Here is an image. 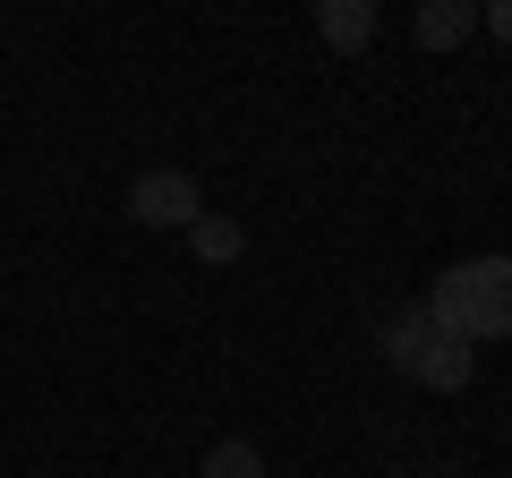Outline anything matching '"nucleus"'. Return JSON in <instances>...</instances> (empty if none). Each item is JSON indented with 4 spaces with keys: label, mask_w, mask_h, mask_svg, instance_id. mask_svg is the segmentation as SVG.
<instances>
[{
    "label": "nucleus",
    "mask_w": 512,
    "mask_h": 478,
    "mask_svg": "<svg viewBox=\"0 0 512 478\" xmlns=\"http://www.w3.org/2000/svg\"><path fill=\"white\" fill-rule=\"evenodd\" d=\"M128 214L146 222V231H188V222L205 214V197H197L188 171H146V180L128 188Z\"/></svg>",
    "instance_id": "7ed1b4c3"
},
{
    "label": "nucleus",
    "mask_w": 512,
    "mask_h": 478,
    "mask_svg": "<svg viewBox=\"0 0 512 478\" xmlns=\"http://www.w3.org/2000/svg\"><path fill=\"white\" fill-rule=\"evenodd\" d=\"M384 359H393L410 385H427V393H461L470 368H478V350L453 342L444 325H427V308H402L393 325H384Z\"/></svg>",
    "instance_id": "f03ea898"
},
{
    "label": "nucleus",
    "mask_w": 512,
    "mask_h": 478,
    "mask_svg": "<svg viewBox=\"0 0 512 478\" xmlns=\"http://www.w3.org/2000/svg\"><path fill=\"white\" fill-rule=\"evenodd\" d=\"M188 248H197L205 265H231L239 248H248V231H239L231 214H197V222H188Z\"/></svg>",
    "instance_id": "423d86ee"
},
{
    "label": "nucleus",
    "mask_w": 512,
    "mask_h": 478,
    "mask_svg": "<svg viewBox=\"0 0 512 478\" xmlns=\"http://www.w3.org/2000/svg\"><path fill=\"white\" fill-rule=\"evenodd\" d=\"M197 478H265V453H256V444H239V436H222L214 453H205Z\"/></svg>",
    "instance_id": "0eeeda50"
},
{
    "label": "nucleus",
    "mask_w": 512,
    "mask_h": 478,
    "mask_svg": "<svg viewBox=\"0 0 512 478\" xmlns=\"http://www.w3.org/2000/svg\"><path fill=\"white\" fill-rule=\"evenodd\" d=\"M393 478H402V470H393Z\"/></svg>",
    "instance_id": "1a4fd4ad"
},
{
    "label": "nucleus",
    "mask_w": 512,
    "mask_h": 478,
    "mask_svg": "<svg viewBox=\"0 0 512 478\" xmlns=\"http://www.w3.org/2000/svg\"><path fill=\"white\" fill-rule=\"evenodd\" d=\"M478 26H487L495 43H512V0H487V9H478Z\"/></svg>",
    "instance_id": "6e6552de"
},
{
    "label": "nucleus",
    "mask_w": 512,
    "mask_h": 478,
    "mask_svg": "<svg viewBox=\"0 0 512 478\" xmlns=\"http://www.w3.org/2000/svg\"><path fill=\"white\" fill-rule=\"evenodd\" d=\"M316 35H325L333 52H367V43H376V0H325V9H316Z\"/></svg>",
    "instance_id": "20e7f679"
},
{
    "label": "nucleus",
    "mask_w": 512,
    "mask_h": 478,
    "mask_svg": "<svg viewBox=\"0 0 512 478\" xmlns=\"http://www.w3.org/2000/svg\"><path fill=\"white\" fill-rule=\"evenodd\" d=\"M419 308H427V325H444L453 342H512V257L444 265Z\"/></svg>",
    "instance_id": "f257e3e1"
},
{
    "label": "nucleus",
    "mask_w": 512,
    "mask_h": 478,
    "mask_svg": "<svg viewBox=\"0 0 512 478\" xmlns=\"http://www.w3.org/2000/svg\"><path fill=\"white\" fill-rule=\"evenodd\" d=\"M478 35V9L470 0H419V43L427 52H453V43Z\"/></svg>",
    "instance_id": "39448f33"
}]
</instances>
